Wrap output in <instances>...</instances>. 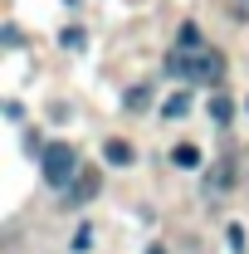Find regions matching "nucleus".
<instances>
[{"mask_svg":"<svg viewBox=\"0 0 249 254\" xmlns=\"http://www.w3.org/2000/svg\"><path fill=\"white\" fill-rule=\"evenodd\" d=\"M166 68L181 73L186 83H205V88H210V83L225 78V54L210 49V44H205V49H176V54L166 59Z\"/></svg>","mask_w":249,"mask_h":254,"instance_id":"nucleus-1","label":"nucleus"},{"mask_svg":"<svg viewBox=\"0 0 249 254\" xmlns=\"http://www.w3.org/2000/svg\"><path fill=\"white\" fill-rule=\"evenodd\" d=\"M39 171H44L49 186H73L83 166H78V152H73L68 142H49V147H44V161H39Z\"/></svg>","mask_w":249,"mask_h":254,"instance_id":"nucleus-2","label":"nucleus"},{"mask_svg":"<svg viewBox=\"0 0 249 254\" xmlns=\"http://www.w3.org/2000/svg\"><path fill=\"white\" fill-rule=\"evenodd\" d=\"M98 190H103V176H98V171H78V181L68 186V205H83V200H93Z\"/></svg>","mask_w":249,"mask_h":254,"instance_id":"nucleus-3","label":"nucleus"},{"mask_svg":"<svg viewBox=\"0 0 249 254\" xmlns=\"http://www.w3.org/2000/svg\"><path fill=\"white\" fill-rule=\"evenodd\" d=\"M103 157L118 161V166H127V161H132V147H127L123 137H113V142H103Z\"/></svg>","mask_w":249,"mask_h":254,"instance_id":"nucleus-4","label":"nucleus"},{"mask_svg":"<svg viewBox=\"0 0 249 254\" xmlns=\"http://www.w3.org/2000/svg\"><path fill=\"white\" fill-rule=\"evenodd\" d=\"M210 186H215V190L235 186V161H230V157H225V161H220V166H215V171H210Z\"/></svg>","mask_w":249,"mask_h":254,"instance_id":"nucleus-5","label":"nucleus"},{"mask_svg":"<svg viewBox=\"0 0 249 254\" xmlns=\"http://www.w3.org/2000/svg\"><path fill=\"white\" fill-rule=\"evenodd\" d=\"M210 118H215V123L225 127V123H230V118H235V103H230V98H225V93H215V98H210Z\"/></svg>","mask_w":249,"mask_h":254,"instance_id":"nucleus-6","label":"nucleus"},{"mask_svg":"<svg viewBox=\"0 0 249 254\" xmlns=\"http://www.w3.org/2000/svg\"><path fill=\"white\" fill-rule=\"evenodd\" d=\"M171 161H176V166H200V152H195L190 142H181V147L171 152Z\"/></svg>","mask_w":249,"mask_h":254,"instance_id":"nucleus-7","label":"nucleus"},{"mask_svg":"<svg viewBox=\"0 0 249 254\" xmlns=\"http://www.w3.org/2000/svg\"><path fill=\"white\" fill-rule=\"evenodd\" d=\"M181 49H205V39H200L195 25H181Z\"/></svg>","mask_w":249,"mask_h":254,"instance_id":"nucleus-8","label":"nucleus"},{"mask_svg":"<svg viewBox=\"0 0 249 254\" xmlns=\"http://www.w3.org/2000/svg\"><path fill=\"white\" fill-rule=\"evenodd\" d=\"M147 93H152V88H142V83H137V88L127 93V108H132V113H142V108H147Z\"/></svg>","mask_w":249,"mask_h":254,"instance_id":"nucleus-9","label":"nucleus"},{"mask_svg":"<svg viewBox=\"0 0 249 254\" xmlns=\"http://www.w3.org/2000/svg\"><path fill=\"white\" fill-rule=\"evenodd\" d=\"M186 108H190V98H186V93H176V98H171V103H166V118H181Z\"/></svg>","mask_w":249,"mask_h":254,"instance_id":"nucleus-10","label":"nucleus"},{"mask_svg":"<svg viewBox=\"0 0 249 254\" xmlns=\"http://www.w3.org/2000/svg\"><path fill=\"white\" fill-rule=\"evenodd\" d=\"M63 44L68 49H83V30H63Z\"/></svg>","mask_w":249,"mask_h":254,"instance_id":"nucleus-11","label":"nucleus"},{"mask_svg":"<svg viewBox=\"0 0 249 254\" xmlns=\"http://www.w3.org/2000/svg\"><path fill=\"white\" fill-rule=\"evenodd\" d=\"M147 254H166V250H161V245H156V250H147Z\"/></svg>","mask_w":249,"mask_h":254,"instance_id":"nucleus-12","label":"nucleus"}]
</instances>
